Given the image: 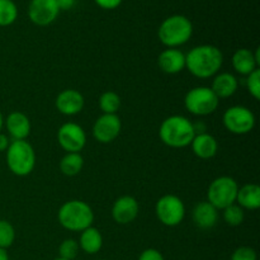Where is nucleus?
Instances as JSON below:
<instances>
[{"mask_svg": "<svg viewBox=\"0 0 260 260\" xmlns=\"http://www.w3.org/2000/svg\"><path fill=\"white\" fill-rule=\"evenodd\" d=\"M75 2L76 0H56V3H57V7L58 9L61 10H70L71 8L75 5Z\"/></svg>", "mask_w": 260, "mask_h": 260, "instance_id": "33", "label": "nucleus"}, {"mask_svg": "<svg viewBox=\"0 0 260 260\" xmlns=\"http://www.w3.org/2000/svg\"><path fill=\"white\" fill-rule=\"evenodd\" d=\"M8 169L17 177H27L36 167V151L27 140H13L7 151Z\"/></svg>", "mask_w": 260, "mask_h": 260, "instance_id": "5", "label": "nucleus"}, {"mask_svg": "<svg viewBox=\"0 0 260 260\" xmlns=\"http://www.w3.org/2000/svg\"><path fill=\"white\" fill-rule=\"evenodd\" d=\"M99 8L106 10H113L122 4L123 0H94Z\"/></svg>", "mask_w": 260, "mask_h": 260, "instance_id": "32", "label": "nucleus"}, {"mask_svg": "<svg viewBox=\"0 0 260 260\" xmlns=\"http://www.w3.org/2000/svg\"><path fill=\"white\" fill-rule=\"evenodd\" d=\"M99 108L103 114H117L118 109L121 108V96L116 91H104L99 96Z\"/></svg>", "mask_w": 260, "mask_h": 260, "instance_id": "24", "label": "nucleus"}, {"mask_svg": "<svg viewBox=\"0 0 260 260\" xmlns=\"http://www.w3.org/2000/svg\"><path fill=\"white\" fill-rule=\"evenodd\" d=\"M193 35V24L189 18L174 14L164 19L157 29V37L167 48H178L187 43Z\"/></svg>", "mask_w": 260, "mask_h": 260, "instance_id": "4", "label": "nucleus"}, {"mask_svg": "<svg viewBox=\"0 0 260 260\" xmlns=\"http://www.w3.org/2000/svg\"><path fill=\"white\" fill-rule=\"evenodd\" d=\"M155 213L162 225L175 228L180 225L185 217L184 202L175 194H165L157 200Z\"/></svg>", "mask_w": 260, "mask_h": 260, "instance_id": "8", "label": "nucleus"}, {"mask_svg": "<svg viewBox=\"0 0 260 260\" xmlns=\"http://www.w3.org/2000/svg\"><path fill=\"white\" fill-rule=\"evenodd\" d=\"M218 106L220 99L208 86H196L184 96L185 109L193 116H210L217 111Z\"/></svg>", "mask_w": 260, "mask_h": 260, "instance_id": "6", "label": "nucleus"}, {"mask_svg": "<svg viewBox=\"0 0 260 260\" xmlns=\"http://www.w3.org/2000/svg\"><path fill=\"white\" fill-rule=\"evenodd\" d=\"M60 172L66 177H75L83 170L84 157L80 152H66L60 160Z\"/></svg>", "mask_w": 260, "mask_h": 260, "instance_id": "23", "label": "nucleus"}, {"mask_svg": "<svg viewBox=\"0 0 260 260\" xmlns=\"http://www.w3.org/2000/svg\"><path fill=\"white\" fill-rule=\"evenodd\" d=\"M4 117H3V113H2V111H0V132H2V129H3V127H4Z\"/></svg>", "mask_w": 260, "mask_h": 260, "instance_id": "36", "label": "nucleus"}, {"mask_svg": "<svg viewBox=\"0 0 260 260\" xmlns=\"http://www.w3.org/2000/svg\"><path fill=\"white\" fill-rule=\"evenodd\" d=\"M239 184L234 178L222 175L211 182L207 189V202L217 210H225L236 203Z\"/></svg>", "mask_w": 260, "mask_h": 260, "instance_id": "7", "label": "nucleus"}, {"mask_svg": "<svg viewBox=\"0 0 260 260\" xmlns=\"http://www.w3.org/2000/svg\"><path fill=\"white\" fill-rule=\"evenodd\" d=\"M57 142L66 152H80L86 145V134L80 124L68 122L58 128Z\"/></svg>", "mask_w": 260, "mask_h": 260, "instance_id": "10", "label": "nucleus"}, {"mask_svg": "<svg viewBox=\"0 0 260 260\" xmlns=\"http://www.w3.org/2000/svg\"><path fill=\"white\" fill-rule=\"evenodd\" d=\"M239 88V81L235 75L230 73H218L216 74L212 80V89L213 93L217 95L218 99L230 98L236 93Z\"/></svg>", "mask_w": 260, "mask_h": 260, "instance_id": "20", "label": "nucleus"}, {"mask_svg": "<svg viewBox=\"0 0 260 260\" xmlns=\"http://www.w3.org/2000/svg\"><path fill=\"white\" fill-rule=\"evenodd\" d=\"M0 260H9V255H8L5 249L0 248Z\"/></svg>", "mask_w": 260, "mask_h": 260, "instance_id": "35", "label": "nucleus"}, {"mask_svg": "<svg viewBox=\"0 0 260 260\" xmlns=\"http://www.w3.org/2000/svg\"><path fill=\"white\" fill-rule=\"evenodd\" d=\"M85 99L80 91L75 89H65L56 96L55 106L57 111L63 116H75L84 108Z\"/></svg>", "mask_w": 260, "mask_h": 260, "instance_id": "14", "label": "nucleus"}, {"mask_svg": "<svg viewBox=\"0 0 260 260\" xmlns=\"http://www.w3.org/2000/svg\"><path fill=\"white\" fill-rule=\"evenodd\" d=\"M57 220L65 230L81 233L93 226L94 212L84 201L71 200L61 206L57 212Z\"/></svg>", "mask_w": 260, "mask_h": 260, "instance_id": "3", "label": "nucleus"}, {"mask_svg": "<svg viewBox=\"0 0 260 260\" xmlns=\"http://www.w3.org/2000/svg\"><path fill=\"white\" fill-rule=\"evenodd\" d=\"M79 248L86 254H94L99 253L103 246V236H102L101 231L95 229L94 226L85 229L80 233V238H79Z\"/></svg>", "mask_w": 260, "mask_h": 260, "instance_id": "22", "label": "nucleus"}, {"mask_svg": "<svg viewBox=\"0 0 260 260\" xmlns=\"http://www.w3.org/2000/svg\"><path fill=\"white\" fill-rule=\"evenodd\" d=\"M122 122L117 114H102L93 124V136L101 144H111L119 136Z\"/></svg>", "mask_w": 260, "mask_h": 260, "instance_id": "12", "label": "nucleus"}, {"mask_svg": "<svg viewBox=\"0 0 260 260\" xmlns=\"http://www.w3.org/2000/svg\"><path fill=\"white\" fill-rule=\"evenodd\" d=\"M223 211V221L228 223L229 226H240L244 222V218H245V213L244 210L239 205L234 203V205L226 207Z\"/></svg>", "mask_w": 260, "mask_h": 260, "instance_id": "26", "label": "nucleus"}, {"mask_svg": "<svg viewBox=\"0 0 260 260\" xmlns=\"http://www.w3.org/2000/svg\"><path fill=\"white\" fill-rule=\"evenodd\" d=\"M7 131L13 140H27L30 134V121L27 114L15 111L8 114L4 121Z\"/></svg>", "mask_w": 260, "mask_h": 260, "instance_id": "18", "label": "nucleus"}, {"mask_svg": "<svg viewBox=\"0 0 260 260\" xmlns=\"http://www.w3.org/2000/svg\"><path fill=\"white\" fill-rule=\"evenodd\" d=\"M225 128L234 135H246L255 127V114L244 106H234L225 111L222 116Z\"/></svg>", "mask_w": 260, "mask_h": 260, "instance_id": "9", "label": "nucleus"}, {"mask_svg": "<svg viewBox=\"0 0 260 260\" xmlns=\"http://www.w3.org/2000/svg\"><path fill=\"white\" fill-rule=\"evenodd\" d=\"M17 18V4L13 0H0V27L12 25Z\"/></svg>", "mask_w": 260, "mask_h": 260, "instance_id": "25", "label": "nucleus"}, {"mask_svg": "<svg viewBox=\"0 0 260 260\" xmlns=\"http://www.w3.org/2000/svg\"><path fill=\"white\" fill-rule=\"evenodd\" d=\"M259 48H256L255 52L249 48H239L233 55V68L240 75L248 76L254 70L259 69Z\"/></svg>", "mask_w": 260, "mask_h": 260, "instance_id": "16", "label": "nucleus"}, {"mask_svg": "<svg viewBox=\"0 0 260 260\" xmlns=\"http://www.w3.org/2000/svg\"><path fill=\"white\" fill-rule=\"evenodd\" d=\"M79 250V243L75 239H65L62 243L58 246V258L65 260H74L78 256Z\"/></svg>", "mask_w": 260, "mask_h": 260, "instance_id": "28", "label": "nucleus"}, {"mask_svg": "<svg viewBox=\"0 0 260 260\" xmlns=\"http://www.w3.org/2000/svg\"><path fill=\"white\" fill-rule=\"evenodd\" d=\"M53 260H65V259H61V258H56V259H53Z\"/></svg>", "mask_w": 260, "mask_h": 260, "instance_id": "37", "label": "nucleus"}, {"mask_svg": "<svg viewBox=\"0 0 260 260\" xmlns=\"http://www.w3.org/2000/svg\"><path fill=\"white\" fill-rule=\"evenodd\" d=\"M139 202L132 196H122L112 206V218L118 225H128L139 216Z\"/></svg>", "mask_w": 260, "mask_h": 260, "instance_id": "13", "label": "nucleus"}, {"mask_svg": "<svg viewBox=\"0 0 260 260\" xmlns=\"http://www.w3.org/2000/svg\"><path fill=\"white\" fill-rule=\"evenodd\" d=\"M137 260H165V259L159 250H156V249L154 248H149V249H145V250L140 254L139 259Z\"/></svg>", "mask_w": 260, "mask_h": 260, "instance_id": "31", "label": "nucleus"}, {"mask_svg": "<svg viewBox=\"0 0 260 260\" xmlns=\"http://www.w3.org/2000/svg\"><path fill=\"white\" fill-rule=\"evenodd\" d=\"M101 260H104V259H101Z\"/></svg>", "mask_w": 260, "mask_h": 260, "instance_id": "38", "label": "nucleus"}, {"mask_svg": "<svg viewBox=\"0 0 260 260\" xmlns=\"http://www.w3.org/2000/svg\"><path fill=\"white\" fill-rule=\"evenodd\" d=\"M15 241V229L9 221L0 220V248L5 249L13 245Z\"/></svg>", "mask_w": 260, "mask_h": 260, "instance_id": "27", "label": "nucleus"}, {"mask_svg": "<svg viewBox=\"0 0 260 260\" xmlns=\"http://www.w3.org/2000/svg\"><path fill=\"white\" fill-rule=\"evenodd\" d=\"M245 85L250 95L253 96L255 101L260 99V69H256L253 73L249 74L246 76Z\"/></svg>", "mask_w": 260, "mask_h": 260, "instance_id": "29", "label": "nucleus"}, {"mask_svg": "<svg viewBox=\"0 0 260 260\" xmlns=\"http://www.w3.org/2000/svg\"><path fill=\"white\" fill-rule=\"evenodd\" d=\"M193 154L202 160H210L216 156L218 151V142L215 136L208 132L197 134L190 142Z\"/></svg>", "mask_w": 260, "mask_h": 260, "instance_id": "19", "label": "nucleus"}, {"mask_svg": "<svg viewBox=\"0 0 260 260\" xmlns=\"http://www.w3.org/2000/svg\"><path fill=\"white\" fill-rule=\"evenodd\" d=\"M60 14L56 0H30L28 5V17L33 24L46 27L55 22Z\"/></svg>", "mask_w": 260, "mask_h": 260, "instance_id": "11", "label": "nucleus"}, {"mask_svg": "<svg viewBox=\"0 0 260 260\" xmlns=\"http://www.w3.org/2000/svg\"><path fill=\"white\" fill-rule=\"evenodd\" d=\"M236 205L240 206L243 210L255 211L260 207V187L255 183L239 187L236 196Z\"/></svg>", "mask_w": 260, "mask_h": 260, "instance_id": "21", "label": "nucleus"}, {"mask_svg": "<svg viewBox=\"0 0 260 260\" xmlns=\"http://www.w3.org/2000/svg\"><path fill=\"white\" fill-rule=\"evenodd\" d=\"M157 66L168 75L179 74L185 69V55L179 48H167L157 57Z\"/></svg>", "mask_w": 260, "mask_h": 260, "instance_id": "15", "label": "nucleus"}, {"mask_svg": "<svg viewBox=\"0 0 260 260\" xmlns=\"http://www.w3.org/2000/svg\"><path fill=\"white\" fill-rule=\"evenodd\" d=\"M10 142L12 141L9 140V137H8L7 135H4L0 132V152L7 151L8 147H9V145H10Z\"/></svg>", "mask_w": 260, "mask_h": 260, "instance_id": "34", "label": "nucleus"}, {"mask_svg": "<svg viewBox=\"0 0 260 260\" xmlns=\"http://www.w3.org/2000/svg\"><path fill=\"white\" fill-rule=\"evenodd\" d=\"M192 220L201 230H210L218 221V210L210 202H200L192 211Z\"/></svg>", "mask_w": 260, "mask_h": 260, "instance_id": "17", "label": "nucleus"}, {"mask_svg": "<svg viewBox=\"0 0 260 260\" xmlns=\"http://www.w3.org/2000/svg\"><path fill=\"white\" fill-rule=\"evenodd\" d=\"M230 260H258V255L250 246H240L234 251Z\"/></svg>", "mask_w": 260, "mask_h": 260, "instance_id": "30", "label": "nucleus"}, {"mask_svg": "<svg viewBox=\"0 0 260 260\" xmlns=\"http://www.w3.org/2000/svg\"><path fill=\"white\" fill-rule=\"evenodd\" d=\"M223 63V55L213 45L193 47L185 55V69L198 79H210L218 74Z\"/></svg>", "mask_w": 260, "mask_h": 260, "instance_id": "1", "label": "nucleus"}, {"mask_svg": "<svg viewBox=\"0 0 260 260\" xmlns=\"http://www.w3.org/2000/svg\"><path fill=\"white\" fill-rule=\"evenodd\" d=\"M196 132L193 122L187 117L174 114L161 122L159 128V137L162 144L173 149H183L189 146L194 139Z\"/></svg>", "mask_w": 260, "mask_h": 260, "instance_id": "2", "label": "nucleus"}]
</instances>
